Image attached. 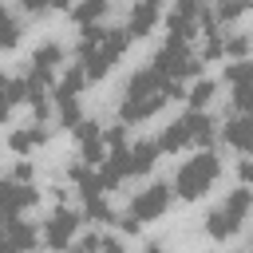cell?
<instances>
[{"mask_svg":"<svg viewBox=\"0 0 253 253\" xmlns=\"http://www.w3.org/2000/svg\"><path fill=\"white\" fill-rule=\"evenodd\" d=\"M126 43H130L126 28H99V24H87V28H83V40H79V47H75L87 83H91V79H103V75L126 55Z\"/></svg>","mask_w":253,"mask_h":253,"instance_id":"obj_1","label":"cell"},{"mask_svg":"<svg viewBox=\"0 0 253 253\" xmlns=\"http://www.w3.org/2000/svg\"><path fill=\"white\" fill-rule=\"evenodd\" d=\"M166 99H170V95H166V79H162L154 67H142V71H134V75L126 79L119 115H123V123H146V119H154V115L162 111Z\"/></svg>","mask_w":253,"mask_h":253,"instance_id":"obj_2","label":"cell"},{"mask_svg":"<svg viewBox=\"0 0 253 253\" xmlns=\"http://www.w3.org/2000/svg\"><path fill=\"white\" fill-rule=\"evenodd\" d=\"M213 138H217V123H213L206 111H190V115L174 119V123L162 130L158 150L174 154V150H186V146H210Z\"/></svg>","mask_w":253,"mask_h":253,"instance_id":"obj_3","label":"cell"},{"mask_svg":"<svg viewBox=\"0 0 253 253\" xmlns=\"http://www.w3.org/2000/svg\"><path fill=\"white\" fill-rule=\"evenodd\" d=\"M217 174H221V162H217V154L202 150V154H194V158H186V162L178 166L174 194H178V198H186V202H194V198H202V194H210V190H213Z\"/></svg>","mask_w":253,"mask_h":253,"instance_id":"obj_4","label":"cell"},{"mask_svg":"<svg viewBox=\"0 0 253 253\" xmlns=\"http://www.w3.org/2000/svg\"><path fill=\"white\" fill-rule=\"evenodd\" d=\"M150 67H154L166 83H186L190 75H198V71H202V55H198L186 40H174V36H170V40L154 51Z\"/></svg>","mask_w":253,"mask_h":253,"instance_id":"obj_5","label":"cell"},{"mask_svg":"<svg viewBox=\"0 0 253 253\" xmlns=\"http://www.w3.org/2000/svg\"><path fill=\"white\" fill-rule=\"evenodd\" d=\"M249 210H253V190H245V186H241V190H229L225 202L206 213V233L217 237V241L233 237V233L241 229V221L249 217Z\"/></svg>","mask_w":253,"mask_h":253,"instance_id":"obj_6","label":"cell"},{"mask_svg":"<svg viewBox=\"0 0 253 253\" xmlns=\"http://www.w3.org/2000/svg\"><path fill=\"white\" fill-rule=\"evenodd\" d=\"M170 198H174V190H170L166 182H150V186H142V190L130 198V213H134L138 221H158V217L170 210Z\"/></svg>","mask_w":253,"mask_h":253,"instance_id":"obj_7","label":"cell"},{"mask_svg":"<svg viewBox=\"0 0 253 253\" xmlns=\"http://www.w3.org/2000/svg\"><path fill=\"white\" fill-rule=\"evenodd\" d=\"M75 233H79V213L67 210V206L51 210V217L43 221V245L47 249H67Z\"/></svg>","mask_w":253,"mask_h":253,"instance_id":"obj_8","label":"cell"},{"mask_svg":"<svg viewBox=\"0 0 253 253\" xmlns=\"http://www.w3.org/2000/svg\"><path fill=\"white\" fill-rule=\"evenodd\" d=\"M59 63H63V47H59V43H40V47L32 51V67H28V75H32L36 83L51 87V83H55Z\"/></svg>","mask_w":253,"mask_h":253,"instance_id":"obj_9","label":"cell"},{"mask_svg":"<svg viewBox=\"0 0 253 253\" xmlns=\"http://www.w3.org/2000/svg\"><path fill=\"white\" fill-rule=\"evenodd\" d=\"M40 194L32 182H20V178H0V210L8 213H24L28 206H36Z\"/></svg>","mask_w":253,"mask_h":253,"instance_id":"obj_10","label":"cell"},{"mask_svg":"<svg viewBox=\"0 0 253 253\" xmlns=\"http://www.w3.org/2000/svg\"><path fill=\"white\" fill-rule=\"evenodd\" d=\"M158 8H162V0H134V8H130V16H126V36H130V40L150 36V32L158 28Z\"/></svg>","mask_w":253,"mask_h":253,"instance_id":"obj_11","label":"cell"},{"mask_svg":"<svg viewBox=\"0 0 253 253\" xmlns=\"http://www.w3.org/2000/svg\"><path fill=\"white\" fill-rule=\"evenodd\" d=\"M75 138H79V154H83V162L99 166V162H103V154H107L103 126H99V123H91V119H83V123L75 126Z\"/></svg>","mask_w":253,"mask_h":253,"instance_id":"obj_12","label":"cell"},{"mask_svg":"<svg viewBox=\"0 0 253 253\" xmlns=\"http://www.w3.org/2000/svg\"><path fill=\"white\" fill-rule=\"evenodd\" d=\"M0 241H4L12 253H32V249L40 245V233H36V225H32V221H20V213H16V217L4 225Z\"/></svg>","mask_w":253,"mask_h":253,"instance_id":"obj_13","label":"cell"},{"mask_svg":"<svg viewBox=\"0 0 253 253\" xmlns=\"http://www.w3.org/2000/svg\"><path fill=\"white\" fill-rule=\"evenodd\" d=\"M221 138L241 150V154H253V115H233L225 126H221Z\"/></svg>","mask_w":253,"mask_h":253,"instance_id":"obj_14","label":"cell"},{"mask_svg":"<svg viewBox=\"0 0 253 253\" xmlns=\"http://www.w3.org/2000/svg\"><path fill=\"white\" fill-rule=\"evenodd\" d=\"M198 16H202V8L178 4V8L166 16V28H170V36H174V40H190V36H198Z\"/></svg>","mask_w":253,"mask_h":253,"instance_id":"obj_15","label":"cell"},{"mask_svg":"<svg viewBox=\"0 0 253 253\" xmlns=\"http://www.w3.org/2000/svg\"><path fill=\"white\" fill-rule=\"evenodd\" d=\"M43 142H47V126H43V123H28V126L12 130V138H8V146H12L16 154H32V150L43 146Z\"/></svg>","mask_w":253,"mask_h":253,"instance_id":"obj_16","label":"cell"},{"mask_svg":"<svg viewBox=\"0 0 253 253\" xmlns=\"http://www.w3.org/2000/svg\"><path fill=\"white\" fill-rule=\"evenodd\" d=\"M158 142L154 138H138L134 146H130V178L134 174H146V170H154V162H158Z\"/></svg>","mask_w":253,"mask_h":253,"instance_id":"obj_17","label":"cell"},{"mask_svg":"<svg viewBox=\"0 0 253 253\" xmlns=\"http://www.w3.org/2000/svg\"><path fill=\"white\" fill-rule=\"evenodd\" d=\"M16 103H28V87H24V79H4V75H0V123L12 115Z\"/></svg>","mask_w":253,"mask_h":253,"instance_id":"obj_18","label":"cell"},{"mask_svg":"<svg viewBox=\"0 0 253 253\" xmlns=\"http://www.w3.org/2000/svg\"><path fill=\"white\" fill-rule=\"evenodd\" d=\"M55 119L63 123V126H79L83 123V111H79V95H55Z\"/></svg>","mask_w":253,"mask_h":253,"instance_id":"obj_19","label":"cell"},{"mask_svg":"<svg viewBox=\"0 0 253 253\" xmlns=\"http://www.w3.org/2000/svg\"><path fill=\"white\" fill-rule=\"evenodd\" d=\"M20 36H24L20 20H16L8 8H0V51H12V47L20 43Z\"/></svg>","mask_w":253,"mask_h":253,"instance_id":"obj_20","label":"cell"},{"mask_svg":"<svg viewBox=\"0 0 253 253\" xmlns=\"http://www.w3.org/2000/svg\"><path fill=\"white\" fill-rule=\"evenodd\" d=\"M83 83H87V75H83V67L75 63V67H67V71L51 83V87H55L51 95H79V91H83Z\"/></svg>","mask_w":253,"mask_h":253,"instance_id":"obj_21","label":"cell"},{"mask_svg":"<svg viewBox=\"0 0 253 253\" xmlns=\"http://www.w3.org/2000/svg\"><path fill=\"white\" fill-rule=\"evenodd\" d=\"M103 12H107V0H75V4H71V20H75V24H83V28H87V24H95Z\"/></svg>","mask_w":253,"mask_h":253,"instance_id":"obj_22","label":"cell"},{"mask_svg":"<svg viewBox=\"0 0 253 253\" xmlns=\"http://www.w3.org/2000/svg\"><path fill=\"white\" fill-rule=\"evenodd\" d=\"M249 8H253V0H213L210 12H213L217 24H229V20H237L241 12H249Z\"/></svg>","mask_w":253,"mask_h":253,"instance_id":"obj_23","label":"cell"},{"mask_svg":"<svg viewBox=\"0 0 253 253\" xmlns=\"http://www.w3.org/2000/svg\"><path fill=\"white\" fill-rule=\"evenodd\" d=\"M213 91H217V83H213V79H198V83L186 91V99H190V111H206V103L213 99Z\"/></svg>","mask_w":253,"mask_h":253,"instance_id":"obj_24","label":"cell"},{"mask_svg":"<svg viewBox=\"0 0 253 253\" xmlns=\"http://www.w3.org/2000/svg\"><path fill=\"white\" fill-rule=\"evenodd\" d=\"M83 217L87 221H115V210L107 206L103 194H95V198H83Z\"/></svg>","mask_w":253,"mask_h":253,"instance_id":"obj_25","label":"cell"},{"mask_svg":"<svg viewBox=\"0 0 253 253\" xmlns=\"http://www.w3.org/2000/svg\"><path fill=\"white\" fill-rule=\"evenodd\" d=\"M225 83H229V87H237V83H253V55L233 59V63L225 67Z\"/></svg>","mask_w":253,"mask_h":253,"instance_id":"obj_26","label":"cell"},{"mask_svg":"<svg viewBox=\"0 0 253 253\" xmlns=\"http://www.w3.org/2000/svg\"><path fill=\"white\" fill-rule=\"evenodd\" d=\"M221 55H229V59H245V55H249V36H245V32L221 36Z\"/></svg>","mask_w":253,"mask_h":253,"instance_id":"obj_27","label":"cell"},{"mask_svg":"<svg viewBox=\"0 0 253 253\" xmlns=\"http://www.w3.org/2000/svg\"><path fill=\"white\" fill-rule=\"evenodd\" d=\"M233 111L237 115H253V83H237L233 87Z\"/></svg>","mask_w":253,"mask_h":253,"instance_id":"obj_28","label":"cell"},{"mask_svg":"<svg viewBox=\"0 0 253 253\" xmlns=\"http://www.w3.org/2000/svg\"><path fill=\"white\" fill-rule=\"evenodd\" d=\"M115 225H119L123 233H138V225H142V221H138V217L126 210V213H115Z\"/></svg>","mask_w":253,"mask_h":253,"instance_id":"obj_29","label":"cell"},{"mask_svg":"<svg viewBox=\"0 0 253 253\" xmlns=\"http://www.w3.org/2000/svg\"><path fill=\"white\" fill-rule=\"evenodd\" d=\"M95 253H126V249H123V241H119V237H103V233H99Z\"/></svg>","mask_w":253,"mask_h":253,"instance_id":"obj_30","label":"cell"},{"mask_svg":"<svg viewBox=\"0 0 253 253\" xmlns=\"http://www.w3.org/2000/svg\"><path fill=\"white\" fill-rule=\"evenodd\" d=\"M237 178H241V182H245V186H249V182H253V154H249V158H241V162H237Z\"/></svg>","mask_w":253,"mask_h":253,"instance_id":"obj_31","label":"cell"},{"mask_svg":"<svg viewBox=\"0 0 253 253\" xmlns=\"http://www.w3.org/2000/svg\"><path fill=\"white\" fill-rule=\"evenodd\" d=\"M12 178H20V182H32V162H16Z\"/></svg>","mask_w":253,"mask_h":253,"instance_id":"obj_32","label":"cell"},{"mask_svg":"<svg viewBox=\"0 0 253 253\" xmlns=\"http://www.w3.org/2000/svg\"><path fill=\"white\" fill-rule=\"evenodd\" d=\"M24 4V12H43V8H51L47 0H20Z\"/></svg>","mask_w":253,"mask_h":253,"instance_id":"obj_33","label":"cell"},{"mask_svg":"<svg viewBox=\"0 0 253 253\" xmlns=\"http://www.w3.org/2000/svg\"><path fill=\"white\" fill-rule=\"evenodd\" d=\"M51 8H71V0H47Z\"/></svg>","mask_w":253,"mask_h":253,"instance_id":"obj_34","label":"cell"},{"mask_svg":"<svg viewBox=\"0 0 253 253\" xmlns=\"http://www.w3.org/2000/svg\"><path fill=\"white\" fill-rule=\"evenodd\" d=\"M142 253H166V249H162V245H154V241H150V245H146V249H142Z\"/></svg>","mask_w":253,"mask_h":253,"instance_id":"obj_35","label":"cell"},{"mask_svg":"<svg viewBox=\"0 0 253 253\" xmlns=\"http://www.w3.org/2000/svg\"><path fill=\"white\" fill-rule=\"evenodd\" d=\"M63 253H87V249H83V245H71V249H63Z\"/></svg>","mask_w":253,"mask_h":253,"instance_id":"obj_36","label":"cell"},{"mask_svg":"<svg viewBox=\"0 0 253 253\" xmlns=\"http://www.w3.org/2000/svg\"><path fill=\"white\" fill-rule=\"evenodd\" d=\"M0 253H12V249H8V245H4V241H0Z\"/></svg>","mask_w":253,"mask_h":253,"instance_id":"obj_37","label":"cell"},{"mask_svg":"<svg viewBox=\"0 0 253 253\" xmlns=\"http://www.w3.org/2000/svg\"><path fill=\"white\" fill-rule=\"evenodd\" d=\"M249 253H253V241H249Z\"/></svg>","mask_w":253,"mask_h":253,"instance_id":"obj_38","label":"cell"}]
</instances>
